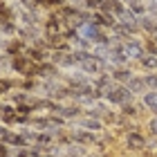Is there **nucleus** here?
Instances as JSON below:
<instances>
[{
    "label": "nucleus",
    "instance_id": "f257e3e1",
    "mask_svg": "<svg viewBox=\"0 0 157 157\" xmlns=\"http://www.w3.org/2000/svg\"><path fill=\"white\" fill-rule=\"evenodd\" d=\"M103 101L108 103V105H119V108H121V105H126V103H132V101H135V94L126 88V85L112 83L110 88L105 90Z\"/></svg>",
    "mask_w": 157,
    "mask_h": 157
},
{
    "label": "nucleus",
    "instance_id": "f03ea898",
    "mask_svg": "<svg viewBox=\"0 0 157 157\" xmlns=\"http://www.w3.org/2000/svg\"><path fill=\"white\" fill-rule=\"evenodd\" d=\"M40 29H43V36H61L65 29V23L59 18L56 11H47V16H43Z\"/></svg>",
    "mask_w": 157,
    "mask_h": 157
},
{
    "label": "nucleus",
    "instance_id": "7ed1b4c3",
    "mask_svg": "<svg viewBox=\"0 0 157 157\" xmlns=\"http://www.w3.org/2000/svg\"><path fill=\"white\" fill-rule=\"evenodd\" d=\"M54 115L61 117V119H65V121H76V119H81L85 115V108H83V105H78V103L67 101V103H59V105H56Z\"/></svg>",
    "mask_w": 157,
    "mask_h": 157
},
{
    "label": "nucleus",
    "instance_id": "20e7f679",
    "mask_svg": "<svg viewBox=\"0 0 157 157\" xmlns=\"http://www.w3.org/2000/svg\"><path fill=\"white\" fill-rule=\"evenodd\" d=\"M63 81L67 83V88L72 90H81L85 88V85H92V76H88L85 72H81V70H70V72H63Z\"/></svg>",
    "mask_w": 157,
    "mask_h": 157
},
{
    "label": "nucleus",
    "instance_id": "39448f33",
    "mask_svg": "<svg viewBox=\"0 0 157 157\" xmlns=\"http://www.w3.org/2000/svg\"><path fill=\"white\" fill-rule=\"evenodd\" d=\"M78 70H81V72H85L88 76H99V74H103V72H108V63L105 61H101V59H97L94 54L90 56V59H85L81 65H78Z\"/></svg>",
    "mask_w": 157,
    "mask_h": 157
},
{
    "label": "nucleus",
    "instance_id": "423d86ee",
    "mask_svg": "<svg viewBox=\"0 0 157 157\" xmlns=\"http://www.w3.org/2000/svg\"><path fill=\"white\" fill-rule=\"evenodd\" d=\"M81 36L88 40V43H92V45H99V43H103V40H105L108 32H105L103 27L94 25V23H85V25L81 27Z\"/></svg>",
    "mask_w": 157,
    "mask_h": 157
},
{
    "label": "nucleus",
    "instance_id": "0eeeda50",
    "mask_svg": "<svg viewBox=\"0 0 157 157\" xmlns=\"http://www.w3.org/2000/svg\"><path fill=\"white\" fill-rule=\"evenodd\" d=\"M70 130V137H72L74 144L78 146H97L99 144V137H97V132H90V130H83V128H67Z\"/></svg>",
    "mask_w": 157,
    "mask_h": 157
},
{
    "label": "nucleus",
    "instance_id": "6e6552de",
    "mask_svg": "<svg viewBox=\"0 0 157 157\" xmlns=\"http://www.w3.org/2000/svg\"><path fill=\"white\" fill-rule=\"evenodd\" d=\"M124 54L128 56L130 61H141L146 56V47H144V40L141 38H130V40H126L124 43Z\"/></svg>",
    "mask_w": 157,
    "mask_h": 157
},
{
    "label": "nucleus",
    "instance_id": "1a4fd4ad",
    "mask_svg": "<svg viewBox=\"0 0 157 157\" xmlns=\"http://www.w3.org/2000/svg\"><path fill=\"white\" fill-rule=\"evenodd\" d=\"M126 146L130 148V151H146V148H148L146 135L139 132L137 128H135V130H128L126 132Z\"/></svg>",
    "mask_w": 157,
    "mask_h": 157
},
{
    "label": "nucleus",
    "instance_id": "9d476101",
    "mask_svg": "<svg viewBox=\"0 0 157 157\" xmlns=\"http://www.w3.org/2000/svg\"><path fill=\"white\" fill-rule=\"evenodd\" d=\"M36 74H38V81H47V78H59V76H63V72L54 65L52 61L38 63V72Z\"/></svg>",
    "mask_w": 157,
    "mask_h": 157
},
{
    "label": "nucleus",
    "instance_id": "9b49d317",
    "mask_svg": "<svg viewBox=\"0 0 157 157\" xmlns=\"http://www.w3.org/2000/svg\"><path fill=\"white\" fill-rule=\"evenodd\" d=\"M16 119H18L16 105L9 101H2V105H0V121H2V126H16Z\"/></svg>",
    "mask_w": 157,
    "mask_h": 157
},
{
    "label": "nucleus",
    "instance_id": "f8f14e48",
    "mask_svg": "<svg viewBox=\"0 0 157 157\" xmlns=\"http://www.w3.org/2000/svg\"><path fill=\"white\" fill-rule=\"evenodd\" d=\"M74 124H76V128H83V130H90V132H103L105 130V124H103V121L101 119H94V117H81V119H76L74 121Z\"/></svg>",
    "mask_w": 157,
    "mask_h": 157
},
{
    "label": "nucleus",
    "instance_id": "ddd939ff",
    "mask_svg": "<svg viewBox=\"0 0 157 157\" xmlns=\"http://www.w3.org/2000/svg\"><path fill=\"white\" fill-rule=\"evenodd\" d=\"M108 72L110 70H117V67H128L130 59L124 54V49H110V56H108Z\"/></svg>",
    "mask_w": 157,
    "mask_h": 157
},
{
    "label": "nucleus",
    "instance_id": "4468645a",
    "mask_svg": "<svg viewBox=\"0 0 157 157\" xmlns=\"http://www.w3.org/2000/svg\"><path fill=\"white\" fill-rule=\"evenodd\" d=\"M56 105H59V101L47 99V97H36V99H34V110L40 112V115H54Z\"/></svg>",
    "mask_w": 157,
    "mask_h": 157
},
{
    "label": "nucleus",
    "instance_id": "2eb2a0df",
    "mask_svg": "<svg viewBox=\"0 0 157 157\" xmlns=\"http://www.w3.org/2000/svg\"><path fill=\"white\" fill-rule=\"evenodd\" d=\"M25 49H27V43L25 40H20L18 36L16 38H7V45H5V49H2V54H7V56H20V54H25Z\"/></svg>",
    "mask_w": 157,
    "mask_h": 157
},
{
    "label": "nucleus",
    "instance_id": "dca6fc26",
    "mask_svg": "<svg viewBox=\"0 0 157 157\" xmlns=\"http://www.w3.org/2000/svg\"><path fill=\"white\" fill-rule=\"evenodd\" d=\"M137 25H139V32L141 34H146V36H151V34L157 29V18L155 16H151V13H144V16H139L137 18Z\"/></svg>",
    "mask_w": 157,
    "mask_h": 157
},
{
    "label": "nucleus",
    "instance_id": "f3484780",
    "mask_svg": "<svg viewBox=\"0 0 157 157\" xmlns=\"http://www.w3.org/2000/svg\"><path fill=\"white\" fill-rule=\"evenodd\" d=\"M137 74L132 67H117V70H110V76H112V81L119 83V85H126L130 78Z\"/></svg>",
    "mask_w": 157,
    "mask_h": 157
},
{
    "label": "nucleus",
    "instance_id": "a211bd4d",
    "mask_svg": "<svg viewBox=\"0 0 157 157\" xmlns=\"http://www.w3.org/2000/svg\"><path fill=\"white\" fill-rule=\"evenodd\" d=\"M126 88L130 90L135 97H144L146 92H148V90H146V83H144V74H135L130 81L126 83Z\"/></svg>",
    "mask_w": 157,
    "mask_h": 157
},
{
    "label": "nucleus",
    "instance_id": "6ab92c4d",
    "mask_svg": "<svg viewBox=\"0 0 157 157\" xmlns=\"http://www.w3.org/2000/svg\"><path fill=\"white\" fill-rule=\"evenodd\" d=\"M110 112V108H108V103L105 101H97V103H92L90 108H85V117H94V119H101L103 121V117Z\"/></svg>",
    "mask_w": 157,
    "mask_h": 157
},
{
    "label": "nucleus",
    "instance_id": "aec40b11",
    "mask_svg": "<svg viewBox=\"0 0 157 157\" xmlns=\"http://www.w3.org/2000/svg\"><path fill=\"white\" fill-rule=\"evenodd\" d=\"M25 54L29 56V61L32 63H45V61H49V52H45V49H40V47H36V45H27V49H25Z\"/></svg>",
    "mask_w": 157,
    "mask_h": 157
},
{
    "label": "nucleus",
    "instance_id": "412c9836",
    "mask_svg": "<svg viewBox=\"0 0 157 157\" xmlns=\"http://www.w3.org/2000/svg\"><path fill=\"white\" fill-rule=\"evenodd\" d=\"M38 88H40V81H38V78H18V90L27 92V94L38 92Z\"/></svg>",
    "mask_w": 157,
    "mask_h": 157
},
{
    "label": "nucleus",
    "instance_id": "4be33fe9",
    "mask_svg": "<svg viewBox=\"0 0 157 157\" xmlns=\"http://www.w3.org/2000/svg\"><path fill=\"white\" fill-rule=\"evenodd\" d=\"M141 108H146V110H151V112H155V115H157V90H155V92L148 90L146 94L141 97Z\"/></svg>",
    "mask_w": 157,
    "mask_h": 157
},
{
    "label": "nucleus",
    "instance_id": "5701e85b",
    "mask_svg": "<svg viewBox=\"0 0 157 157\" xmlns=\"http://www.w3.org/2000/svg\"><path fill=\"white\" fill-rule=\"evenodd\" d=\"M13 90H18V81H13V78H9V76L0 78V97H9Z\"/></svg>",
    "mask_w": 157,
    "mask_h": 157
},
{
    "label": "nucleus",
    "instance_id": "b1692460",
    "mask_svg": "<svg viewBox=\"0 0 157 157\" xmlns=\"http://www.w3.org/2000/svg\"><path fill=\"white\" fill-rule=\"evenodd\" d=\"M119 115L126 117V119H137L139 117V105H135V101L132 103H126V105H121Z\"/></svg>",
    "mask_w": 157,
    "mask_h": 157
},
{
    "label": "nucleus",
    "instance_id": "393cba45",
    "mask_svg": "<svg viewBox=\"0 0 157 157\" xmlns=\"http://www.w3.org/2000/svg\"><path fill=\"white\" fill-rule=\"evenodd\" d=\"M0 20H16V11H13V5L9 2H0Z\"/></svg>",
    "mask_w": 157,
    "mask_h": 157
},
{
    "label": "nucleus",
    "instance_id": "a878e982",
    "mask_svg": "<svg viewBox=\"0 0 157 157\" xmlns=\"http://www.w3.org/2000/svg\"><path fill=\"white\" fill-rule=\"evenodd\" d=\"M139 67H141V70H146V72H157V56L146 54L144 59L139 61Z\"/></svg>",
    "mask_w": 157,
    "mask_h": 157
},
{
    "label": "nucleus",
    "instance_id": "bb28decb",
    "mask_svg": "<svg viewBox=\"0 0 157 157\" xmlns=\"http://www.w3.org/2000/svg\"><path fill=\"white\" fill-rule=\"evenodd\" d=\"M0 74H2V76L13 74V67H11V56L0 54Z\"/></svg>",
    "mask_w": 157,
    "mask_h": 157
},
{
    "label": "nucleus",
    "instance_id": "cd10ccee",
    "mask_svg": "<svg viewBox=\"0 0 157 157\" xmlns=\"http://www.w3.org/2000/svg\"><path fill=\"white\" fill-rule=\"evenodd\" d=\"M92 54H94L97 59H101V61H108V56H110V47H108V45H103V43H99V45H92Z\"/></svg>",
    "mask_w": 157,
    "mask_h": 157
},
{
    "label": "nucleus",
    "instance_id": "c85d7f7f",
    "mask_svg": "<svg viewBox=\"0 0 157 157\" xmlns=\"http://www.w3.org/2000/svg\"><path fill=\"white\" fill-rule=\"evenodd\" d=\"M108 2H110V13H112V16H117V18L128 9V7L121 2V0H108Z\"/></svg>",
    "mask_w": 157,
    "mask_h": 157
},
{
    "label": "nucleus",
    "instance_id": "c756f323",
    "mask_svg": "<svg viewBox=\"0 0 157 157\" xmlns=\"http://www.w3.org/2000/svg\"><path fill=\"white\" fill-rule=\"evenodd\" d=\"M144 83H146V90L155 92L157 90V72H146L144 74Z\"/></svg>",
    "mask_w": 157,
    "mask_h": 157
},
{
    "label": "nucleus",
    "instance_id": "7c9ffc66",
    "mask_svg": "<svg viewBox=\"0 0 157 157\" xmlns=\"http://www.w3.org/2000/svg\"><path fill=\"white\" fill-rule=\"evenodd\" d=\"M63 5H67V0H45L43 9H47V11H59Z\"/></svg>",
    "mask_w": 157,
    "mask_h": 157
},
{
    "label": "nucleus",
    "instance_id": "2f4dec72",
    "mask_svg": "<svg viewBox=\"0 0 157 157\" xmlns=\"http://www.w3.org/2000/svg\"><path fill=\"white\" fill-rule=\"evenodd\" d=\"M72 56H74L76 65H81L85 59H90V56H92V52H88V49H72Z\"/></svg>",
    "mask_w": 157,
    "mask_h": 157
},
{
    "label": "nucleus",
    "instance_id": "473e14b6",
    "mask_svg": "<svg viewBox=\"0 0 157 157\" xmlns=\"http://www.w3.org/2000/svg\"><path fill=\"white\" fill-rule=\"evenodd\" d=\"M72 47H74V49H88V52H92V43H88L83 36H78V38L72 43Z\"/></svg>",
    "mask_w": 157,
    "mask_h": 157
},
{
    "label": "nucleus",
    "instance_id": "72a5a7b5",
    "mask_svg": "<svg viewBox=\"0 0 157 157\" xmlns=\"http://www.w3.org/2000/svg\"><path fill=\"white\" fill-rule=\"evenodd\" d=\"M146 128H148V132H151L153 137H157V115L146 121Z\"/></svg>",
    "mask_w": 157,
    "mask_h": 157
},
{
    "label": "nucleus",
    "instance_id": "f704fd0d",
    "mask_svg": "<svg viewBox=\"0 0 157 157\" xmlns=\"http://www.w3.org/2000/svg\"><path fill=\"white\" fill-rule=\"evenodd\" d=\"M85 9L88 11H99V7H101V0H85Z\"/></svg>",
    "mask_w": 157,
    "mask_h": 157
},
{
    "label": "nucleus",
    "instance_id": "c9c22d12",
    "mask_svg": "<svg viewBox=\"0 0 157 157\" xmlns=\"http://www.w3.org/2000/svg\"><path fill=\"white\" fill-rule=\"evenodd\" d=\"M11 155H16V157H29V146H25V148H11Z\"/></svg>",
    "mask_w": 157,
    "mask_h": 157
},
{
    "label": "nucleus",
    "instance_id": "e433bc0d",
    "mask_svg": "<svg viewBox=\"0 0 157 157\" xmlns=\"http://www.w3.org/2000/svg\"><path fill=\"white\" fill-rule=\"evenodd\" d=\"M9 155H11V148L0 141V157H9Z\"/></svg>",
    "mask_w": 157,
    "mask_h": 157
},
{
    "label": "nucleus",
    "instance_id": "4c0bfd02",
    "mask_svg": "<svg viewBox=\"0 0 157 157\" xmlns=\"http://www.w3.org/2000/svg\"><path fill=\"white\" fill-rule=\"evenodd\" d=\"M9 130H11V128H7V126H2V124H0V141L5 139V135L9 132Z\"/></svg>",
    "mask_w": 157,
    "mask_h": 157
},
{
    "label": "nucleus",
    "instance_id": "58836bf2",
    "mask_svg": "<svg viewBox=\"0 0 157 157\" xmlns=\"http://www.w3.org/2000/svg\"><path fill=\"white\" fill-rule=\"evenodd\" d=\"M85 157H101V155H97V153H88Z\"/></svg>",
    "mask_w": 157,
    "mask_h": 157
},
{
    "label": "nucleus",
    "instance_id": "ea45409f",
    "mask_svg": "<svg viewBox=\"0 0 157 157\" xmlns=\"http://www.w3.org/2000/svg\"><path fill=\"white\" fill-rule=\"evenodd\" d=\"M43 157H56V155H52V153H43Z\"/></svg>",
    "mask_w": 157,
    "mask_h": 157
},
{
    "label": "nucleus",
    "instance_id": "a19ab883",
    "mask_svg": "<svg viewBox=\"0 0 157 157\" xmlns=\"http://www.w3.org/2000/svg\"><path fill=\"white\" fill-rule=\"evenodd\" d=\"M0 2H2V0H0Z\"/></svg>",
    "mask_w": 157,
    "mask_h": 157
},
{
    "label": "nucleus",
    "instance_id": "79ce46f5",
    "mask_svg": "<svg viewBox=\"0 0 157 157\" xmlns=\"http://www.w3.org/2000/svg\"><path fill=\"white\" fill-rule=\"evenodd\" d=\"M5 2H7V0H5Z\"/></svg>",
    "mask_w": 157,
    "mask_h": 157
}]
</instances>
